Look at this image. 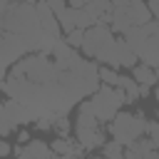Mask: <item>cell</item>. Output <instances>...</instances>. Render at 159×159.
<instances>
[{"label": "cell", "mask_w": 159, "mask_h": 159, "mask_svg": "<svg viewBox=\"0 0 159 159\" xmlns=\"http://www.w3.org/2000/svg\"><path fill=\"white\" fill-rule=\"evenodd\" d=\"M20 142H30V134H27V132H20V134H17V144H20Z\"/></svg>", "instance_id": "484cf974"}, {"label": "cell", "mask_w": 159, "mask_h": 159, "mask_svg": "<svg viewBox=\"0 0 159 159\" xmlns=\"http://www.w3.org/2000/svg\"><path fill=\"white\" fill-rule=\"evenodd\" d=\"M20 124H25V109H22V104H20L17 99L7 97V99L2 102V107H0V134L7 137V134H10L15 127H20Z\"/></svg>", "instance_id": "9c48e42d"}, {"label": "cell", "mask_w": 159, "mask_h": 159, "mask_svg": "<svg viewBox=\"0 0 159 159\" xmlns=\"http://www.w3.org/2000/svg\"><path fill=\"white\" fill-rule=\"evenodd\" d=\"M137 52L129 47V42L122 37V40H114L112 42V47L104 52V57H102V65H109V67H114V70H119V67H134L137 65Z\"/></svg>", "instance_id": "ba28073f"}, {"label": "cell", "mask_w": 159, "mask_h": 159, "mask_svg": "<svg viewBox=\"0 0 159 159\" xmlns=\"http://www.w3.org/2000/svg\"><path fill=\"white\" fill-rule=\"evenodd\" d=\"M112 42H114V30H112V25L97 22V25H92V27L84 30V40H82V47H80V50L84 52V57L102 62V57H104V52L112 47Z\"/></svg>", "instance_id": "52a82bcc"}, {"label": "cell", "mask_w": 159, "mask_h": 159, "mask_svg": "<svg viewBox=\"0 0 159 159\" xmlns=\"http://www.w3.org/2000/svg\"><path fill=\"white\" fill-rule=\"evenodd\" d=\"M67 2H70L72 7H82V5H87L89 0H67Z\"/></svg>", "instance_id": "d4e9b609"}, {"label": "cell", "mask_w": 159, "mask_h": 159, "mask_svg": "<svg viewBox=\"0 0 159 159\" xmlns=\"http://www.w3.org/2000/svg\"><path fill=\"white\" fill-rule=\"evenodd\" d=\"M147 137H149V139L154 142V147L159 149V119H157V122H149V124H147Z\"/></svg>", "instance_id": "44dd1931"}, {"label": "cell", "mask_w": 159, "mask_h": 159, "mask_svg": "<svg viewBox=\"0 0 159 159\" xmlns=\"http://www.w3.org/2000/svg\"><path fill=\"white\" fill-rule=\"evenodd\" d=\"M35 5H37V12H40V22H42L45 32H47L52 40H62L60 35H62L65 30H62V25H60V17H57V15H55V10L50 7V2H47V0H37Z\"/></svg>", "instance_id": "8fae6325"}, {"label": "cell", "mask_w": 159, "mask_h": 159, "mask_svg": "<svg viewBox=\"0 0 159 159\" xmlns=\"http://www.w3.org/2000/svg\"><path fill=\"white\" fill-rule=\"evenodd\" d=\"M157 119H159V107H157Z\"/></svg>", "instance_id": "f1b7e54d"}, {"label": "cell", "mask_w": 159, "mask_h": 159, "mask_svg": "<svg viewBox=\"0 0 159 159\" xmlns=\"http://www.w3.org/2000/svg\"><path fill=\"white\" fill-rule=\"evenodd\" d=\"M102 154H104V157H109V159H122V157H124V144H122V142H117V139L104 142Z\"/></svg>", "instance_id": "e0dca14e"}, {"label": "cell", "mask_w": 159, "mask_h": 159, "mask_svg": "<svg viewBox=\"0 0 159 159\" xmlns=\"http://www.w3.org/2000/svg\"><path fill=\"white\" fill-rule=\"evenodd\" d=\"M52 129H55L60 137H67V134H70V119H67V114H65V117H60V119L55 122V127H52Z\"/></svg>", "instance_id": "ffe728a7"}, {"label": "cell", "mask_w": 159, "mask_h": 159, "mask_svg": "<svg viewBox=\"0 0 159 159\" xmlns=\"http://www.w3.org/2000/svg\"><path fill=\"white\" fill-rule=\"evenodd\" d=\"M129 47L137 52V57L152 67H159V20H149L144 25H137L122 35Z\"/></svg>", "instance_id": "3957f363"}, {"label": "cell", "mask_w": 159, "mask_h": 159, "mask_svg": "<svg viewBox=\"0 0 159 159\" xmlns=\"http://www.w3.org/2000/svg\"><path fill=\"white\" fill-rule=\"evenodd\" d=\"M147 119H144V112L139 109L137 114L132 112H117L114 119L109 122V132L117 142H122L124 147H129L132 142H137L142 134H147Z\"/></svg>", "instance_id": "5b68a950"}, {"label": "cell", "mask_w": 159, "mask_h": 159, "mask_svg": "<svg viewBox=\"0 0 159 159\" xmlns=\"http://www.w3.org/2000/svg\"><path fill=\"white\" fill-rule=\"evenodd\" d=\"M47 2H50V7L55 10V15H62V12L70 7V2H67V0H47Z\"/></svg>", "instance_id": "7402d4cb"}, {"label": "cell", "mask_w": 159, "mask_h": 159, "mask_svg": "<svg viewBox=\"0 0 159 159\" xmlns=\"http://www.w3.org/2000/svg\"><path fill=\"white\" fill-rule=\"evenodd\" d=\"M124 157H129V159H159V149L154 147V142L147 137V139H137V142H132L129 147H124Z\"/></svg>", "instance_id": "7c38bea8"}, {"label": "cell", "mask_w": 159, "mask_h": 159, "mask_svg": "<svg viewBox=\"0 0 159 159\" xmlns=\"http://www.w3.org/2000/svg\"><path fill=\"white\" fill-rule=\"evenodd\" d=\"M147 2H149V10H152L154 20H159V0H147Z\"/></svg>", "instance_id": "cb8c5ba5"}, {"label": "cell", "mask_w": 159, "mask_h": 159, "mask_svg": "<svg viewBox=\"0 0 159 159\" xmlns=\"http://www.w3.org/2000/svg\"><path fill=\"white\" fill-rule=\"evenodd\" d=\"M132 72H134V80H137V82H147V84H157V82H159L157 67H152V65H147V62L134 65Z\"/></svg>", "instance_id": "9a60e30c"}, {"label": "cell", "mask_w": 159, "mask_h": 159, "mask_svg": "<svg viewBox=\"0 0 159 159\" xmlns=\"http://www.w3.org/2000/svg\"><path fill=\"white\" fill-rule=\"evenodd\" d=\"M99 70L82 60L77 47L60 40L52 52H32L2 77V92L25 109V124L52 119V127L80 99L99 89Z\"/></svg>", "instance_id": "6da1fadb"}, {"label": "cell", "mask_w": 159, "mask_h": 159, "mask_svg": "<svg viewBox=\"0 0 159 159\" xmlns=\"http://www.w3.org/2000/svg\"><path fill=\"white\" fill-rule=\"evenodd\" d=\"M82 40H84V30H82V27H75L72 32H67V35H65V42H67V45H72V47H77V50L82 47Z\"/></svg>", "instance_id": "d6986e66"}, {"label": "cell", "mask_w": 159, "mask_h": 159, "mask_svg": "<svg viewBox=\"0 0 159 159\" xmlns=\"http://www.w3.org/2000/svg\"><path fill=\"white\" fill-rule=\"evenodd\" d=\"M154 15L149 10V2L144 0H112V30L124 35L127 30L149 22Z\"/></svg>", "instance_id": "277c9868"}, {"label": "cell", "mask_w": 159, "mask_h": 159, "mask_svg": "<svg viewBox=\"0 0 159 159\" xmlns=\"http://www.w3.org/2000/svg\"><path fill=\"white\" fill-rule=\"evenodd\" d=\"M15 157H20V159H55L57 154H55V149L50 147V144H45V142H40V139H30L25 147H15V152H12Z\"/></svg>", "instance_id": "30bf717a"}, {"label": "cell", "mask_w": 159, "mask_h": 159, "mask_svg": "<svg viewBox=\"0 0 159 159\" xmlns=\"http://www.w3.org/2000/svg\"><path fill=\"white\" fill-rule=\"evenodd\" d=\"M20 2H37V0H20Z\"/></svg>", "instance_id": "83f0119b"}, {"label": "cell", "mask_w": 159, "mask_h": 159, "mask_svg": "<svg viewBox=\"0 0 159 159\" xmlns=\"http://www.w3.org/2000/svg\"><path fill=\"white\" fill-rule=\"evenodd\" d=\"M0 32H12L25 37L35 52H52L55 45L60 42L45 32L35 2L0 0Z\"/></svg>", "instance_id": "7a4b0ae2"}, {"label": "cell", "mask_w": 159, "mask_h": 159, "mask_svg": "<svg viewBox=\"0 0 159 159\" xmlns=\"http://www.w3.org/2000/svg\"><path fill=\"white\" fill-rule=\"evenodd\" d=\"M50 147L55 149V154H65V157H77V154L87 152L80 142L75 144L70 137H57V139H52V144H50Z\"/></svg>", "instance_id": "5bb4252c"}, {"label": "cell", "mask_w": 159, "mask_h": 159, "mask_svg": "<svg viewBox=\"0 0 159 159\" xmlns=\"http://www.w3.org/2000/svg\"><path fill=\"white\" fill-rule=\"evenodd\" d=\"M99 80L104 82V84H119V80H122V75L114 70V67H109V65H104V67H99Z\"/></svg>", "instance_id": "ac0fdd59"}, {"label": "cell", "mask_w": 159, "mask_h": 159, "mask_svg": "<svg viewBox=\"0 0 159 159\" xmlns=\"http://www.w3.org/2000/svg\"><path fill=\"white\" fill-rule=\"evenodd\" d=\"M12 152H15V149H12V147H10V144L2 139V142H0V157H10Z\"/></svg>", "instance_id": "603a6c76"}, {"label": "cell", "mask_w": 159, "mask_h": 159, "mask_svg": "<svg viewBox=\"0 0 159 159\" xmlns=\"http://www.w3.org/2000/svg\"><path fill=\"white\" fill-rule=\"evenodd\" d=\"M154 97H157V102H159V89H157V92H154Z\"/></svg>", "instance_id": "4316f807"}, {"label": "cell", "mask_w": 159, "mask_h": 159, "mask_svg": "<svg viewBox=\"0 0 159 159\" xmlns=\"http://www.w3.org/2000/svg\"><path fill=\"white\" fill-rule=\"evenodd\" d=\"M124 99H127V94H124V89L122 87H114V84H99V89L92 94V109H94V114L99 117V122H112L114 119V114L119 112V107L124 104Z\"/></svg>", "instance_id": "8992f818"}, {"label": "cell", "mask_w": 159, "mask_h": 159, "mask_svg": "<svg viewBox=\"0 0 159 159\" xmlns=\"http://www.w3.org/2000/svg\"><path fill=\"white\" fill-rule=\"evenodd\" d=\"M75 134H77V142L89 152V149H102L104 147V134L99 127H75Z\"/></svg>", "instance_id": "4fadbf2b"}, {"label": "cell", "mask_w": 159, "mask_h": 159, "mask_svg": "<svg viewBox=\"0 0 159 159\" xmlns=\"http://www.w3.org/2000/svg\"><path fill=\"white\" fill-rule=\"evenodd\" d=\"M117 87H122V89H124V94H127L124 104H134V102L142 97V94H139V82H137L134 77H122Z\"/></svg>", "instance_id": "2e32d148"}]
</instances>
